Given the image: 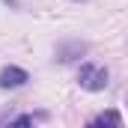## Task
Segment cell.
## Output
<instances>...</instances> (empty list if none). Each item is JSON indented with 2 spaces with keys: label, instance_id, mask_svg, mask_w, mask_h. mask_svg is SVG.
<instances>
[{
  "label": "cell",
  "instance_id": "1",
  "mask_svg": "<svg viewBox=\"0 0 128 128\" xmlns=\"http://www.w3.org/2000/svg\"><path fill=\"white\" fill-rule=\"evenodd\" d=\"M78 84H80L84 90H90V92L104 90V86H107V68L98 66V63H84L78 68Z\"/></svg>",
  "mask_w": 128,
  "mask_h": 128
},
{
  "label": "cell",
  "instance_id": "2",
  "mask_svg": "<svg viewBox=\"0 0 128 128\" xmlns=\"http://www.w3.org/2000/svg\"><path fill=\"white\" fill-rule=\"evenodd\" d=\"M30 80V74L21 68V66H6L0 72V90H18Z\"/></svg>",
  "mask_w": 128,
  "mask_h": 128
},
{
  "label": "cell",
  "instance_id": "3",
  "mask_svg": "<svg viewBox=\"0 0 128 128\" xmlns=\"http://www.w3.org/2000/svg\"><path fill=\"white\" fill-rule=\"evenodd\" d=\"M86 51V45H80V42H74V45H60L57 48V60L60 63H68V60H74L78 54H84Z\"/></svg>",
  "mask_w": 128,
  "mask_h": 128
},
{
  "label": "cell",
  "instance_id": "4",
  "mask_svg": "<svg viewBox=\"0 0 128 128\" xmlns=\"http://www.w3.org/2000/svg\"><path fill=\"white\" fill-rule=\"evenodd\" d=\"M90 125H116V128H119V125H122V116H119L116 110H107V113L96 116V119H92Z\"/></svg>",
  "mask_w": 128,
  "mask_h": 128
}]
</instances>
